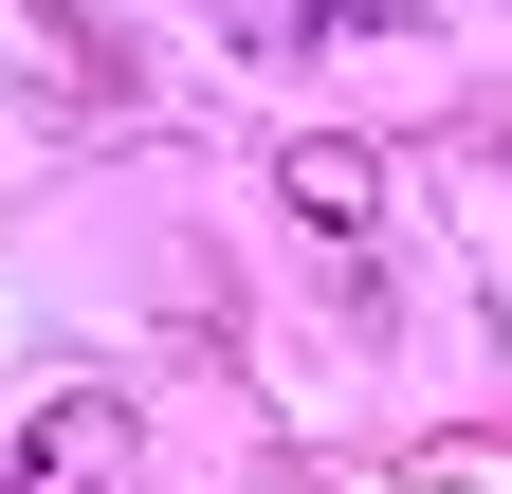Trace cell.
Instances as JSON below:
<instances>
[{
	"mask_svg": "<svg viewBox=\"0 0 512 494\" xmlns=\"http://www.w3.org/2000/svg\"><path fill=\"white\" fill-rule=\"evenodd\" d=\"M238 55H330V37H403V0H220Z\"/></svg>",
	"mask_w": 512,
	"mask_h": 494,
	"instance_id": "cell-3",
	"label": "cell"
},
{
	"mask_svg": "<svg viewBox=\"0 0 512 494\" xmlns=\"http://www.w3.org/2000/svg\"><path fill=\"white\" fill-rule=\"evenodd\" d=\"M275 202L330 238V257H366V238H384V165H366V147H293V165H275Z\"/></svg>",
	"mask_w": 512,
	"mask_h": 494,
	"instance_id": "cell-2",
	"label": "cell"
},
{
	"mask_svg": "<svg viewBox=\"0 0 512 494\" xmlns=\"http://www.w3.org/2000/svg\"><path fill=\"white\" fill-rule=\"evenodd\" d=\"M128 476H147V440H128L110 385H55L19 440H0V494H128Z\"/></svg>",
	"mask_w": 512,
	"mask_h": 494,
	"instance_id": "cell-1",
	"label": "cell"
}]
</instances>
